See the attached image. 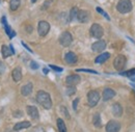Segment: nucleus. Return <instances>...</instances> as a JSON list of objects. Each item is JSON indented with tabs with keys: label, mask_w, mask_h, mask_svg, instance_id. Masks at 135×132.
Instances as JSON below:
<instances>
[{
	"label": "nucleus",
	"mask_w": 135,
	"mask_h": 132,
	"mask_svg": "<svg viewBox=\"0 0 135 132\" xmlns=\"http://www.w3.org/2000/svg\"><path fill=\"white\" fill-rule=\"evenodd\" d=\"M114 96H115V92L110 87H107L103 91V100L104 101H108V100L112 99Z\"/></svg>",
	"instance_id": "4468645a"
},
{
	"label": "nucleus",
	"mask_w": 135,
	"mask_h": 132,
	"mask_svg": "<svg viewBox=\"0 0 135 132\" xmlns=\"http://www.w3.org/2000/svg\"><path fill=\"white\" fill-rule=\"evenodd\" d=\"M43 72H44L45 74H48V72H49V70H48V69H46V68H44V69H43Z\"/></svg>",
	"instance_id": "c9c22d12"
},
{
	"label": "nucleus",
	"mask_w": 135,
	"mask_h": 132,
	"mask_svg": "<svg viewBox=\"0 0 135 132\" xmlns=\"http://www.w3.org/2000/svg\"><path fill=\"white\" fill-rule=\"evenodd\" d=\"M90 35L95 39H101L104 34V29L102 28V26L98 23H94L89 29Z\"/></svg>",
	"instance_id": "20e7f679"
},
{
	"label": "nucleus",
	"mask_w": 135,
	"mask_h": 132,
	"mask_svg": "<svg viewBox=\"0 0 135 132\" xmlns=\"http://www.w3.org/2000/svg\"><path fill=\"white\" fill-rule=\"evenodd\" d=\"M9 48H11V50H12L13 54H15V50H14V47H13V45H9Z\"/></svg>",
	"instance_id": "e433bc0d"
},
{
	"label": "nucleus",
	"mask_w": 135,
	"mask_h": 132,
	"mask_svg": "<svg viewBox=\"0 0 135 132\" xmlns=\"http://www.w3.org/2000/svg\"><path fill=\"white\" fill-rule=\"evenodd\" d=\"M119 75H123V76H127V77L131 78L132 76H134V75H135V68H134V69H131V70H129V71H126V72H122Z\"/></svg>",
	"instance_id": "a878e982"
},
{
	"label": "nucleus",
	"mask_w": 135,
	"mask_h": 132,
	"mask_svg": "<svg viewBox=\"0 0 135 132\" xmlns=\"http://www.w3.org/2000/svg\"><path fill=\"white\" fill-rule=\"evenodd\" d=\"M30 123L27 122V121H24V122H20V123H17L15 126H14V130L15 131H19L21 129H26L28 127H30Z\"/></svg>",
	"instance_id": "aec40b11"
},
{
	"label": "nucleus",
	"mask_w": 135,
	"mask_h": 132,
	"mask_svg": "<svg viewBox=\"0 0 135 132\" xmlns=\"http://www.w3.org/2000/svg\"><path fill=\"white\" fill-rule=\"evenodd\" d=\"M76 93V87L75 86H68L67 88V95L68 96H72Z\"/></svg>",
	"instance_id": "cd10ccee"
},
{
	"label": "nucleus",
	"mask_w": 135,
	"mask_h": 132,
	"mask_svg": "<svg viewBox=\"0 0 135 132\" xmlns=\"http://www.w3.org/2000/svg\"><path fill=\"white\" fill-rule=\"evenodd\" d=\"M1 54H2V56H3L4 58H7L8 56H11V55L13 54V52H12V50H11L9 47L3 45V46L1 47Z\"/></svg>",
	"instance_id": "4be33fe9"
},
{
	"label": "nucleus",
	"mask_w": 135,
	"mask_h": 132,
	"mask_svg": "<svg viewBox=\"0 0 135 132\" xmlns=\"http://www.w3.org/2000/svg\"><path fill=\"white\" fill-rule=\"evenodd\" d=\"M131 86H132V87H133V88L135 89V84H133V83H131Z\"/></svg>",
	"instance_id": "58836bf2"
},
{
	"label": "nucleus",
	"mask_w": 135,
	"mask_h": 132,
	"mask_svg": "<svg viewBox=\"0 0 135 132\" xmlns=\"http://www.w3.org/2000/svg\"><path fill=\"white\" fill-rule=\"evenodd\" d=\"M77 13H78V8H77L76 6H74V7L71 10V12H70V17H69L70 21H73L74 19L77 18Z\"/></svg>",
	"instance_id": "393cba45"
},
{
	"label": "nucleus",
	"mask_w": 135,
	"mask_h": 132,
	"mask_svg": "<svg viewBox=\"0 0 135 132\" xmlns=\"http://www.w3.org/2000/svg\"><path fill=\"white\" fill-rule=\"evenodd\" d=\"M26 111L28 114V116H30L33 120H37L38 119V110L35 106H27Z\"/></svg>",
	"instance_id": "2eb2a0df"
},
{
	"label": "nucleus",
	"mask_w": 135,
	"mask_h": 132,
	"mask_svg": "<svg viewBox=\"0 0 135 132\" xmlns=\"http://www.w3.org/2000/svg\"><path fill=\"white\" fill-rule=\"evenodd\" d=\"M22 45H23V46H24V47H25V48H26V49L28 50V51H29V52H30V53H32V50L30 49V48H29V47H28V46H27V45H26V44H25V43H22Z\"/></svg>",
	"instance_id": "f704fd0d"
},
{
	"label": "nucleus",
	"mask_w": 135,
	"mask_h": 132,
	"mask_svg": "<svg viewBox=\"0 0 135 132\" xmlns=\"http://www.w3.org/2000/svg\"><path fill=\"white\" fill-rule=\"evenodd\" d=\"M12 76H13V79L15 82H19L21 79H22V70L20 67H17L13 70L12 72Z\"/></svg>",
	"instance_id": "f3484780"
},
{
	"label": "nucleus",
	"mask_w": 135,
	"mask_h": 132,
	"mask_svg": "<svg viewBox=\"0 0 135 132\" xmlns=\"http://www.w3.org/2000/svg\"><path fill=\"white\" fill-rule=\"evenodd\" d=\"M58 41H59V44L61 46L69 47L72 44V42H73V36H72V34L69 32V31H65V32H62L59 35Z\"/></svg>",
	"instance_id": "39448f33"
},
{
	"label": "nucleus",
	"mask_w": 135,
	"mask_h": 132,
	"mask_svg": "<svg viewBox=\"0 0 135 132\" xmlns=\"http://www.w3.org/2000/svg\"><path fill=\"white\" fill-rule=\"evenodd\" d=\"M36 101L38 102V104H41L46 109H50L52 107V100H51L50 95L45 91H38L37 92Z\"/></svg>",
	"instance_id": "f257e3e1"
},
{
	"label": "nucleus",
	"mask_w": 135,
	"mask_h": 132,
	"mask_svg": "<svg viewBox=\"0 0 135 132\" xmlns=\"http://www.w3.org/2000/svg\"><path fill=\"white\" fill-rule=\"evenodd\" d=\"M127 64V58L125 55H118L113 62V67L117 71H122L126 67Z\"/></svg>",
	"instance_id": "423d86ee"
},
{
	"label": "nucleus",
	"mask_w": 135,
	"mask_h": 132,
	"mask_svg": "<svg viewBox=\"0 0 135 132\" xmlns=\"http://www.w3.org/2000/svg\"><path fill=\"white\" fill-rule=\"evenodd\" d=\"M20 4H21V0H11V2H9L11 10L12 11H16L20 6Z\"/></svg>",
	"instance_id": "b1692460"
},
{
	"label": "nucleus",
	"mask_w": 135,
	"mask_h": 132,
	"mask_svg": "<svg viewBox=\"0 0 135 132\" xmlns=\"http://www.w3.org/2000/svg\"><path fill=\"white\" fill-rule=\"evenodd\" d=\"M130 79H131V80H132V81H135V75H134V76H132V77H131V78H130Z\"/></svg>",
	"instance_id": "4c0bfd02"
},
{
	"label": "nucleus",
	"mask_w": 135,
	"mask_h": 132,
	"mask_svg": "<svg viewBox=\"0 0 135 132\" xmlns=\"http://www.w3.org/2000/svg\"><path fill=\"white\" fill-rule=\"evenodd\" d=\"M93 123H94V126L97 127V128H100L102 126V121H101V116L99 114H95L94 117H93Z\"/></svg>",
	"instance_id": "5701e85b"
},
{
	"label": "nucleus",
	"mask_w": 135,
	"mask_h": 132,
	"mask_svg": "<svg viewBox=\"0 0 135 132\" xmlns=\"http://www.w3.org/2000/svg\"><path fill=\"white\" fill-rule=\"evenodd\" d=\"M56 124H57V128H58V131L59 132H67V127H66V124L64 122L62 119L58 117L57 121H56Z\"/></svg>",
	"instance_id": "412c9836"
},
{
	"label": "nucleus",
	"mask_w": 135,
	"mask_h": 132,
	"mask_svg": "<svg viewBox=\"0 0 135 132\" xmlns=\"http://www.w3.org/2000/svg\"><path fill=\"white\" fill-rule=\"evenodd\" d=\"M52 70H54L55 72H62V68H59V67H56L54 66V65H49Z\"/></svg>",
	"instance_id": "7c9ffc66"
},
{
	"label": "nucleus",
	"mask_w": 135,
	"mask_h": 132,
	"mask_svg": "<svg viewBox=\"0 0 135 132\" xmlns=\"http://www.w3.org/2000/svg\"><path fill=\"white\" fill-rule=\"evenodd\" d=\"M36 1H37V0H31V2H32V3H35Z\"/></svg>",
	"instance_id": "ea45409f"
},
{
	"label": "nucleus",
	"mask_w": 135,
	"mask_h": 132,
	"mask_svg": "<svg viewBox=\"0 0 135 132\" xmlns=\"http://www.w3.org/2000/svg\"><path fill=\"white\" fill-rule=\"evenodd\" d=\"M76 72H86V73H91V74H98L97 71L90 70V69H77Z\"/></svg>",
	"instance_id": "c85d7f7f"
},
{
	"label": "nucleus",
	"mask_w": 135,
	"mask_h": 132,
	"mask_svg": "<svg viewBox=\"0 0 135 132\" xmlns=\"http://www.w3.org/2000/svg\"><path fill=\"white\" fill-rule=\"evenodd\" d=\"M4 71H5V65L0 60V75H2L4 73Z\"/></svg>",
	"instance_id": "2f4dec72"
},
{
	"label": "nucleus",
	"mask_w": 135,
	"mask_h": 132,
	"mask_svg": "<svg viewBox=\"0 0 135 132\" xmlns=\"http://www.w3.org/2000/svg\"><path fill=\"white\" fill-rule=\"evenodd\" d=\"M60 110H61V112L65 115V116L67 117V119H70V115H69V112H68L67 108L65 107V106H60Z\"/></svg>",
	"instance_id": "c756f323"
},
{
	"label": "nucleus",
	"mask_w": 135,
	"mask_h": 132,
	"mask_svg": "<svg viewBox=\"0 0 135 132\" xmlns=\"http://www.w3.org/2000/svg\"><path fill=\"white\" fill-rule=\"evenodd\" d=\"M109 57H110V53L104 52V53H102L99 56L96 57L95 63H96V64H103V63H105L107 59H109Z\"/></svg>",
	"instance_id": "a211bd4d"
},
{
	"label": "nucleus",
	"mask_w": 135,
	"mask_h": 132,
	"mask_svg": "<svg viewBox=\"0 0 135 132\" xmlns=\"http://www.w3.org/2000/svg\"><path fill=\"white\" fill-rule=\"evenodd\" d=\"M32 88H33V85L31 82H28L27 84H25L24 86L21 87V94L23 96H29L31 93H32Z\"/></svg>",
	"instance_id": "dca6fc26"
},
{
	"label": "nucleus",
	"mask_w": 135,
	"mask_h": 132,
	"mask_svg": "<svg viewBox=\"0 0 135 132\" xmlns=\"http://www.w3.org/2000/svg\"><path fill=\"white\" fill-rule=\"evenodd\" d=\"M105 129H106V132H118L120 130V124L118 121L111 120L107 123Z\"/></svg>",
	"instance_id": "6e6552de"
},
{
	"label": "nucleus",
	"mask_w": 135,
	"mask_h": 132,
	"mask_svg": "<svg viewBox=\"0 0 135 132\" xmlns=\"http://www.w3.org/2000/svg\"><path fill=\"white\" fill-rule=\"evenodd\" d=\"M89 18H90L89 12L84 11V10L78 11V13H77V20H78L79 22H81V23H86V22H88Z\"/></svg>",
	"instance_id": "9d476101"
},
{
	"label": "nucleus",
	"mask_w": 135,
	"mask_h": 132,
	"mask_svg": "<svg viewBox=\"0 0 135 132\" xmlns=\"http://www.w3.org/2000/svg\"><path fill=\"white\" fill-rule=\"evenodd\" d=\"M100 100V94L97 91H90L87 94V103L90 107H95Z\"/></svg>",
	"instance_id": "7ed1b4c3"
},
{
	"label": "nucleus",
	"mask_w": 135,
	"mask_h": 132,
	"mask_svg": "<svg viewBox=\"0 0 135 132\" xmlns=\"http://www.w3.org/2000/svg\"><path fill=\"white\" fill-rule=\"evenodd\" d=\"M81 78L79 75L77 74H74V75H69L67 78H66V83H67L68 86H76L78 83L80 82Z\"/></svg>",
	"instance_id": "1a4fd4ad"
},
{
	"label": "nucleus",
	"mask_w": 135,
	"mask_h": 132,
	"mask_svg": "<svg viewBox=\"0 0 135 132\" xmlns=\"http://www.w3.org/2000/svg\"><path fill=\"white\" fill-rule=\"evenodd\" d=\"M96 10H97V12H98L99 14H101L102 16H104V17H105V18H106V19H107L108 21H110V17L108 16V14H107L106 12H104V11L102 10L101 7H99V6H98V7H96Z\"/></svg>",
	"instance_id": "bb28decb"
},
{
	"label": "nucleus",
	"mask_w": 135,
	"mask_h": 132,
	"mask_svg": "<svg viewBox=\"0 0 135 132\" xmlns=\"http://www.w3.org/2000/svg\"><path fill=\"white\" fill-rule=\"evenodd\" d=\"M30 68L33 69V70H36V69H38V65H37L35 62H31V63H30Z\"/></svg>",
	"instance_id": "72a5a7b5"
},
{
	"label": "nucleus",
	"mask_w": 135,
	"mask_h": 132,
	"mask_svg": "<svg viewBox=\"0 0 135 132\" xmlns=\"http://www.w3.org/2000/svg\"><path fill=\"white\" fill-rule=\"evenodd\" d=\"M1 22H2V25L4 26V29H5V32H6V34L8 35V37L9 39H13L15 35H16V33H15V31L9 27V25L7 24V21H6V18H5V16H3L2 18H1Z\"/></svg>",
	"instance_id": "9b49d317"
},
{
	"label": "nucleus",
	"mask_w": 135,
	"mask_h": 132,
	"mask_svg": "<svg viewBox=\"0 0 135 132\" xmlns=\"http://www.w3.org/2000/svg\"><path fill=\"white\" fill-rule=\"evenodd\" d=\"M78 103H79V98H76V99L74 100V102H73V109H74V110H77V105H78Z\"/></svg>",
	"instance_id": "473e14b6"
},
{
	"label": "nucleus",
	"mask_w": 135,
	"mask_h": 132,
	"mask_svg": "<svg viewBox=\"0 0 135 132\" xmlns=\"http://www.w3.org/2000/svg\"><path fill=\"white\" fill-rule=\"evenodd\" d=\"M50 30V24L47 21H40L37 25V32L41 36L47 35Z\"/></svg>",
	"instance_id": "0eeeda50"
},
{
	"label": "nucleus",
	"mask_w": 135,
	"mask_h": 132,
	"mask_svg": "<svg viewBox=\"0 0 135 132\" xmlns=\"http://www.w3.org/2000/svg\"><path fill=\"white\" fill-rule=\"evenodd\" d=\"M112 114L115 116H120L123 115V107L119 103H114L112 105Z\"/></svg>",
	"instance_id": "6ab92c4d"
},
{
	"label": "nucleus",
	"mask_w": 135,
	"mask_h": 132,
	"mask_svg": "<svg viewBox=\"0 0 135 132\" xmlns=\"http://www.w3.org/2000/svg\"><path fill=\"white\" fill-rule=\"evenodd\" d=\"M65 60H66V63L69 64V65H73V64H75V63H77V60H78V57H77V55L74 53V52H68L66 53V55H65Z\"/></svg>",
	"instance_id": "ddd939ff"
},
{
	"label": "nucleus",
	"mask_w": 135,
	"mask_h": 132,
	"mask_svg": "<svg viewBox=\"0 0 135 132\" xmlns=\"http://www.w3.org/2000/svg\"><path fill=\"white\" fill-rule=\"evenodd\" d=\"M133 8L131 0H119L117 4V10L120 14H127L130 13Z\"/></svg>",
	"instance_id": "f03ea898"
},
{
	"label": "nucleus",
	"mask_w": 135,
	"mask_h": 132,
	"mask_svg": "<svg viewBox=\"0 0 135 132\" xmlns=\"http://www.w3.org/2000/svg\"><path fill=\"white\" fill-rule=\"evenodd\" d=\"M105 48H106V42L103 40L97 41L96 43H94L91 45V49L94 52H102V51H104Z\"/></svg>",
	"instance_id": "f8f14e48"
}]
</instances>
